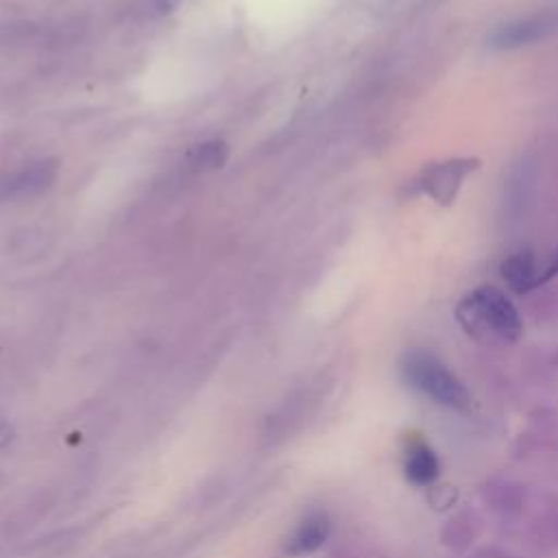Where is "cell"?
<instances>
[{"label":"cell","instance_id":"6da1fadb","mask_svg":"<svg viewBox=\"0 0 558 558\" xmlns=\"http://www.w3.org/2000/svg\"><path fill=\"white\" fill-rule=\"evenodd\" d=\"M456 320L469 338L486 347L514 344L523 336V320L514 303L490 283L473 288L458 301Z\"/></svg>","mask_w":558,"mask_h":558},{"label":"cell","instance_id":"7a4b0ae2","mask_svg":"<svg viewBox=\"0 0 558 558\" xmlns=\"http://www.w3.org/2000/svg\"><path fill=\"white\" fill-rule=\"evenodd\" d=\"M399 373L408 386L429 397L434 403L466 412L471 392L449 366L425 349H410L399 360Z\"/></svg>","mask_w":558,"mask_h":558},{"label":"cell","instance_id":"3957f363","mask_svg":"<svg viewBox=\"0 0 558 558\" xmlns=\"http://www.w3.org/2000/svg\"><path fill=\"white\" fill-rule=\"evenodd\" d=\"M556 31H558V4H551L495 26L488 35V46L495 50H514V48L532 46L554 35Z\"/></svg>","mask_w":558,"mask_h":558},{"label":"cell","instance_id":"277c9868","mask_svg":"<svg viewBox=\"0 0 558 558\" xmlns=\"http://www.w3.org/2000/svg\"><path fill=\"white\" fill-rule=\"evenodd\" d=\"M480 159L475 157H451L427 166L416 177V187L425 192L438 205H451L458 196L464 179L477 170Z\"/></svg>","mask_w":558,"mask_h":558},{"label":"cell","instance_id":"5b68a950","mask_svg":"<svg viewBox=\"0 0 558 558\" xmlns=\"http://www.w3.org/2000/svg\"><path fill=\"white\" fill-rule=\"evenodd\" d=\"M501 277L508 283V288L517 294H527L534 288L543 286L545 281H549L556 272H558V251L547 259V264H538V259L527 253V251H519L508 255L501 266Z\"/></svg>","mask_w":558,"mask_h":558},{"label":"cell","instance_id":"8992f818","mask_svg":"<svg viewBox=\"0 0 558 558\" xmlns=\"http://www.w3.org/2000/svg\"><path fill=\"white\" fill-rule=\"evenodd\" d=\"M57 179V163L52 159L35 161L24 170L15 172L7 181L0 183L2 198H28L44 192Z\"/></svg>","mask_w":558,"mask_h":558},{"label":"cell","instance_id":"52a82bcc","mask_svg":"<svg viewBox=\"0 0 558 558\" xmlns=\"http://www.w3.org/2000/svg\"><path fill=\"white\" fill-rule=\"evenodd\" d=\"M331 534V521L325 512H310L305 514L294 530L290 532V536L286 538V554L288 556H305L316 551Z\"/></svg>","mask_w":558,"mask_h":558},{"label":"cell","instance_id":"ba28073f","mask_svg":"<svg viewBox=\"0 0 558 558\" xmlns=\"http://www.w3.org/2000/svg\"><path fill=\"white\" fill-rule=\"evenodd\" d=\"M403 473L408 482L416 486H432L438 480V473H440L438 456L423 438H414L405 445Z\"/></svg>","mask_w":558,"mask_h":558},{"label":"cell","instance_id":"9c48e42d","mask_svg":"<svg viewBox=\"0 0 558 558\" xmlns=\"http://www.w3.org/2000/svg\"><path fill=\"white\" fill-rule=\"evenodd\" d=\"M225 157H227V146L222 142H207L198 150V163L207 166V168L220 166L225 161Z\"/></svg>","mask_w":558,"mask_h":558}]
</instances>
